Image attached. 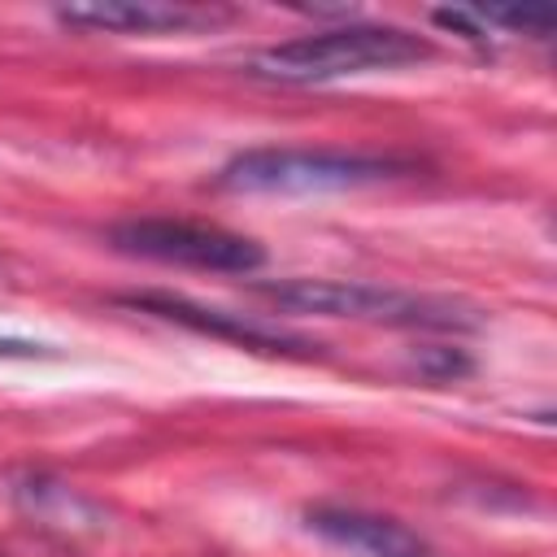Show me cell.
<instances>
[{"label": "cell", "mask_w": 557, "mask_h": 557, "mask_svg": "<svg viewBox=\"0 0 557 557\" xmlns=\"http://www.w3.org/2000/svg\"><path fill=\"white\" fill-rule=\"evenodd\" d=\"M431 57H435L431 39L405 26L352 22V26H331V30H313V35L261 48L248 57V74L274 78V83H326L344 74L400 70V65H418Z\"/></svg>", "instance_id": "1"}, {"label": "cell", "mask_w": 557, "mask_h": 557, "mask_svg": "<svg viewBox=\"0 0 557 557\" xmlns=\"http://www.w3.org/2000/svg\"><path fill=\"white\" fill-rule=\"evenodd\" d=\"M409 161L379 152H344V148H248L231 157L218 174L226 191L248 196H322V191H357L405 174Z\"/></svg>", "instance_id": "2"}, {"label": "cell", "mask_w": 557, "mask_h": 557, "mask_svg": "<svg viewBox=\"0 0 557 557\" xmlns=\"http://www.w3.org/2000/svg\"><path fill=\"white\" fill-rule=\"evenodd\" d=\"M270 305L287 313H318V318H357V322H392V326H457V309L444 300H426L413 292L357 283V278H283L257 287Z\"/></svg>", "instance_id": "3"}, {"label": "cell", "mask_w": 557, "mask_h": 557, "mask_svg": "<svg viewBox=\"0 0 557 557\" xmlns=\"http://www.w3.org/2000/svg\"><path fill=\"white\" fill-rule=\"evenodd\" d=\"M109 239L131 257L187 265V270H218V274H252L265 261L257 239L209 226V222H187V218H131V222H117Z\"/></svg>", "instance_id": "4"}, {"label": "cell", "mask_w": 557, "mask_h": 557, "mask_svg": "<svg viewBox=\"0 0 557 557\" xmlns=\"http://www.w3.org/2000/svg\"><path fill=\"white\" fill-rule=\"evenodd\" d=\"M65 26L109 30V35H191L235 17V9L218 4H170V0H91L57 9Z\"/></svg>", "instance_id": "5"}, {"label": "cell", "mask_w": 557, "mask_h": 557, "mask_svg": "<svg viewBox=\"0 0 557 557\" xmlns=\"http://www.w3.org/2000/svg\"><path fill=\"white\" fill-rule=\"evenodd\" d=\"M122 305L131 309H144V313H157L165 322H178L187 331H200V335H218V339H231L239 348H252V352H278V357H309L318 352V344H309L305 335H292L283 326H265V322H252L244 313H226V309H209V305H196V300H183V296H165V292H144V296H122Z\"/></svg>", "instance_id": "6"}, {"label": "cell", "mask_w": 557, "mask_h": 557, "mask_svg": "<svg viewBox=\"0 0 557 557\" xmlns=\"http://www.w3.org/2000/svg\"><path fill=\"white\" fill-rule=\"evenodd\" d=\"M309 527L322 540L352 548L361 557H435L405 522L383 518V513H366V509H313Z\"/></svg>", "instance_id": "7"}, {"label": "cell", "mask_w": 557, "mask_h": 557, "mask_svg": "<svg viewBox=\"0 0 557 557\" xmlns=\"http://www.w3.org/2000/svg\"><path fill=\"white\" fill-rule=\"evenodd\" d=\"M470 17H474L483 30L500 26V30L535 35V39H544V35L553 30V22H557V13H553L548 4H492V9H470Z\"/></svg>", "instance_id": "8"}]
</instances>
